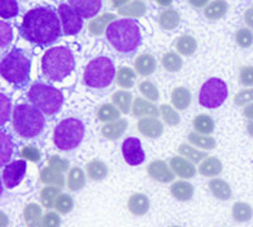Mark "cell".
Returning <instances> with one entry per match:
<instances>
[{
  "label": "cell",
  "instance_id": "obj_1",
  "mask_svg": "<svg viewBox=\"0 0 253 227\" xmlns=\"http://www.w3.org/2000/svg\"><path fill=\"white\" fill-rule=\"evenodd\" d=\"M20 35L38 47L55 44L62 34V24L56 10L49 5L37 6L26 13L19 27Z\"/></svg>",
  "mask_w": 253,
  "mask_h": 227
},
{
  "label": "cell",
  "instance_id": "obj_2",
  "mask_svg": "<svg viewBox=\"0 0 253 227\" xmlns=\"http://www.w3.org/2000/svg\"><path fill=\"white\" fill-rule=\"evenodd\" d=\"M105 35L110 46L124 56H130L137 52L142 43L139 24L130 18H122L112 22L107 27Z\"/></svg>",
  "mask_w": 253,
  "mask_h": 227
},
{
  "label": "cell",
  "instance_id": "obj_3",
  "mask_svg": "<svg viewBox=\"0 0 253 227\" xmlns=\"http://www.w3.org/2000/svg\"><path fill=\"white\" fill-rule=\"evenodd\" d=\"M31 66L29 53L22 48H13L1 58L0 73L6 82L14 85L17 89H23L29 85Z\"/></svg>",
  "mask_w": 253,
  "mask_h": 227
},
{
  "label": "cell",
  "instance_id": "obj_4",
  "mask_svg": "<svg viewBox=\"0 0 253 227\" xmlns=\"http://www.w3.org/2000/svg\"><path fill=\"white\" fill-rule=\"evenodd\" d=\"M41 67L47 78L60 82L75 69V57L67 47H52L47 49L42 57Z\"/></svg>",
  "mask_w": 253,
  "mask_h": 227
},
{
  "label": "cell",
  "instance_id": "obj_5",
  "mask_svg": "<svg viewBox=\"0 0 253 227\" xmlns=\"http://www.w3.org/2000/svg\"><path fill=\"white\" fill-rule=\"evenodd\" d=\"M13 128L24 139H35L46 129L44 114L29 104L15 105L13 109Z\"/></svg>",
  "mask_w": 253,
  "mask_h": 227
},
{
  "label": "cell",
  "instance_id": "obj_6",
  "mask_svg": "<svg viewBox=\"0 0 253 227\" xmlns=\"http://www.w3.org/2000/svg\"><path fill=\"white\" fill-rule=\"evenodd\" d=\"M28 100L47 116L56 115L63 104V94L51 85L37 82L28 91Z\"/></svg>",
  "mask_w": 253,
  "mask_h": 227
},
{
  "label": "cell",
  "instance_id": "obj_7",
  "mask_svg": "<svg viewBox=\"0 0 253 227\" xmlns=\"http://www.w3.org/2000/svg\"><path fill=\"white\" fill-rule=\"evenodd\" d=\"M85 136V125L80 119L69 118L60 121L53 132V143L62 152H72L80 147Z\"/></svg>",
  "mask_w": 253,
  "mask_h": 227
},
{
  "label": "cell",
  "instance_id": "obj_8",
  "mask_svg": "<svg viewBox=\"0 0 253 227\" xmlns=\"http://www.w3.org/2000/svg\"><path fill=\"white\" fill-rule=\"evenodd\" d=\"M115 77V67L108 57H96L87 64L84 72V84L90 89L104 90L110 87Z\"/></svg>",
  "mask_w": 253,
  "mask_h": 227
},
{
  "label": "cell",
  "instance_id": "obj_9",
  "mask_svg": "<svg viewBox=\"0 0 253 227\" xmlns=\"http://www.w3.org/2000/svg\"><path fill=\"white\" fill-rule=\"evenodd\" d=\"M228 86L220 78H209L200 89L199 102L207 109H216L224 104L228 97Z\"/></svg>",
  "mask_w": 253,
  "mask_h": 227
},
{
  "label": "cell",
  "instance_id": "obj_10",
  "mask_svg": "<svg viewBox=\"0 0 253 227\" xmlns=\"http://www.w3.org/2000/svg\"><path fill=\"white\" fill-rule=\"evenodd\" d=\"M58 17L62 24V32L65 35H75L80 33L84 27V19L71 8L70 4H60Z\"/></svg>",
  "mask_w": 253,
  "mask_h": 227
},
{
  "label": "cell",
  "instance_id": "obj_11",
  "mask_svg": "<svg viewBox=\"0 0 253 227\" xmlns=\"http://www.w3.org/2000/svg\"><path fill=\"white\" fill-rule=\"evenodd\" d=\"M27 172V162L24 159L14 161L9 163L8 165L3 168V174H1V182L3 186L8 190L15 188L20 182L23 181L24 175Z\"/></svg>",
  "mask_w": 253,
  "mask_h": 227
},
{
  "label": "cell",
  "instance_id": "obj_12",
  "mask_svg": "<svg viewBox=\"0 0 253 227\" xmlns=\"http://www.w3.org/2000/svg\"><path fill=\"white\" fill-rule=\"evenodd\" d=\"M122 152L124 161L129 165H139L146 159L141 140L138 138H126L122 145Z\"/></svg>",
  "mask_w": 253,
  "mask_h": 227
},
{
  "label": "cell",
  "instance_id": "obj_13",
  "mask_svg": "<svg viewBox=\"0 0 253 227\" xmlns=\"http://www.w3.org/2000/svg\"><path fill=\"white\" fill-rule=\"evenodd\" d=\"M69 4L83 19L94 18L103 8V0H69Z\"/></svg>",
  "mask_w": 253,
  "mask_h": 227
},
{
  "label": "cell",
  "instance_id": "obj_14",
  "mask_svg": "<svg viewBox=\"0 0 253 227\" xmlns=\"http://www.w3.org/2000/svg\"><path fill=\"white\" fill-rule=\"evenodd\" d=\"M148 174L152 177L155 181L161 182V183H167L172 182L175 175L171 172L170 168L167 167V164L164 161H155L148 165Z\"/></svg>",
  "mask_w": 253,
  "mask_h": 227
},
{
  "label": "cell",
  "instance_id": "obj_15",
  "mask_svg": "<svg viewBox=\"0 0 253 227\" xmlns=\"http://www.w3.org/2000/svg\"><path fill=\"white\" fill-rule=\"evenodd\" d=\"M170 167L175 172V174H177L181 178H194V175L196 173L193 163L187 161V159L181 158V157H173L170 161Z\"/></svg>",
  "mask_w": 253,
  "mask_h": 227
},
{
  "label": "cell",
  "instance_id": "obj_16",
  "mask_svg": "<svg viewBox=\"0 0 253 227\" xmlns=\"http://www.w3.org/2000/svg\"><path fill=\"white\" fill-rule=\"evenodd\" d=\"M138 130L143 135L148 138H158L164 132V127L161 121L157 120L156 118H144L138 121Z\"/></svg>",
  "mask_w": 253,
  "mask_h": 227
},
{
  "label": "cell",
  "instance_id": "obj_17",
  "mask_svg": "<svg viewBox=\"0 0 253 227\" xmlns=\"http://www.w3.org/2000/svg\"><path fill=\"white\" fill-rule=\"evenodd\" d=\"M128 210L134 216H144L150 210V199L143 193H135L128 199Z\"/></svg>",
  "mask_w": 253,
  "mask_h": 227
},
{
  "label": "cell",
  "instance_id": "obj_18",
  "mask_svg": "<svg viewBox=\"0 0 253 227\" xmlns=\"http://www.w3.org/2000/svg\"><path fill=\"white\" fill-rule=\"evenodd\" d=\"M24 220L28 227H43V216L38 204L29 203L24 208Z\"/></svg>",
  "mask_w": 253,
  "mask_h": 227
},
{
  "label": "cell",
  "instance_id": "obj_19",
  "mask_svg": "<svg viewBox=\"0 0 253 227\" xmlns=\"http://www.w3.org/2000/svg\"><path fill=\"white\" fill-rule=\"evenodd\" d=\"M171 195H172L177 201H190L194 195V186L185 181L175 182V183L171 186Z\"/></svg>",
  "mask_w": 253,
  "mask_h": 227
},
{
  "label": "cell",
  "instance_id": "obj_20",
  "mask_svg": "<svg viewBox=\"0 0 253 227\" xmlns=\"http://www.w3.org/2000/svg\"><path fill=\"white\" fill-rule=\"evenodd\" d=\"M1 154H0V163H1V167H5L8 165L10 159H12L13 154H14V143H13L12 136L9 135L6 131H1Z\"/></svg>",
  "mask_w": 253,
  "mask_h": 227
},
{
  "label": "cell",
  "instance_id": "obj_21",
  "mask_svg": "<svg viewBox=\"0 0 253 227\" xmlns=\"http://www.w3.org/2000/svg\"><path fill=\"white\" fill-rule=\"evenodd\" d=\"M223 170V164L215 157H208L199 165V173L205 177H214Z\"/></svg>",
  "mask_w": 253,
  "mask_h": 227
},
{
  "label": "cell",
  "instance_id": "obj_22",
  "mask_svg": "<svg viewBox=\"0 0 253 227\" xmlns=\"http://www.w3.org/2000/svg\"><path fill=\"white\" fill-rule=\"evenodd\" d=\"M210 192L213 193L214 197L221 201H228L232 197V190H230L229 184L223 179H211L209 183Z\"/></svg>",
  "mask_w": 253,
  "mask_h": 227
},
{
  "label": "cell",
  "instance_id": "obj_23",
  "mask_svg": "<svg viewBox=\"0 0 253 227\" xmlns=\"http://www.w3.org/2000/svg\"><path fill=\"white\" fill-rule=\"evenodd\" d=\"M171 100H172V104L176 109L185 110L189 107L190 102H191V94L185 87H176L172 90Z\"/></svg>",
  "mask_w": 253,
  "mask_h": 227
},
{
  "label": "cell",
  "instance_id": "obj_24",
  "mask_svg": "<svg viewBox=\"0 0 253 227\" xmlns=\"http://www.w3.org/2000/svg\"><path fill=\"white\" fill-rule=\"evenodd\" d=\"M85 181H86V177H85V173L81 168L74 167L70 169L69 175H67V187L70 190L74 191V192L83 190L84 186H85Z\"/></svg>",
  "mask_w": 253,
  "mask_h": 227
},
{
  "label": "cell",
  "instance_id": "obj_25",
  "mask_svg": "<svg viewBox=\"0 0 253 227\" xmlns=\"http://www.w3.org/2000/svg\"><path fill=\"white\" fill-rule=\"evenodd\" d=\"M126 127H128L126 120H118L115 121V123L104 125L101 128V134L108 139H118L123 135Z\"/></svg>",
  "mask_w": 253,
  "mask_h": 227
},
{
  "label": "cell",
  "instance_id": "obj_26",
  "mask_svg": "<svg viewBox=\"0 0 253 227\" xmlns=\"http://www.w3.org/2000/svg\"><path fill=\"white\" fill-rule=\"evenodd\" d=\"M86 173L92 181H103L108 174V167L105 165L104 162L94 159V161H91L87 164Z\"/></svg>",
  "mask_w": 253,
  "mask_h": 227
},
{
  "label": "cell",
  "instance_id": "obj_27",
  "mask_svg": "<svg viewBox=\"0 0 253 227\" xmlns=\"http://www.w3.org/2000/svg\"><path fill=\"white\" fill-rule=\"evenodd\" d=\"M41 182L44 184H51V186H55V187L58 188H62L63 184H65V179L61 175V173L56 172L51 167H46L41 170Z\"/></svg>",
  "mask_w": 253,
  "mask_h": 227
},
{
  "label": "cell",
  "instance_id": "obj_28",
  "mask_svg": "<svg viewBox=\"0 0 253 227\" xmlns=\"http://www.w3.org/2000/svg\"><path fill=\"white\" fill-rule=\"evenodd\" d=\"M232 216L237 222H247L252 219L253 210L246 202H236L232 208Z\"/></svg>",
  "mask_w": 253,
  "mask_h": 227
},
{
  "label": "cell",
  "instance_id": "obj_29",
  "mask_svg": "<svg viewBox=\"0 0 253 227\" xmlns=\"http://www.w3.org/2000/svg\"><path fill=\"white\" fill-rule=\"evenodd\" d=\"M133 114L135 116H157L158 110L155 105L147 102L143 98L137 97L133 105Z\"/></svg>",
  "mask_w": 253,
  "mask_h": 227
},
{
  "label": "cell",
  "instance_id": "obj_30",
  "mask_svg": "<svg viewBox=\"0 0 253 227\" xmlns=\"http://www.w3.org/2000/svg\"><path fill=\"white\" fill-rule=\"evenodd\" d=\"M58 195H60V188L55 186H47L41 191V203L46 208H53Z\"/></svg>",
  "mask_w": 253,
  "mask_h": 227
},
{
  "label": "cell",
  "instance_id": "obj_31",
  "mask_svg": "<svg viewBox=\"0 0 253 227\" xmlns=\"http://www.w3.org/2000/svg\"><path fill=\"white\" fill-rule=\"evenodd\" d=\"M187 139H189V141L193 144V145H195V147L198 148H202V149L211 150L216 147L215 139L211 138V136L200 135L198 132H190Z\"/></svg>",
  "mask_w": 253,
  "mask_h": 227
},
{
  "label": "cell",
  "instance_id": "obj_32",
  "mask_svg": "<svg viewBox=\"0 0 253 227\" xmlns=\"http://www.w3.org/2000/svg\"><path fill=\"white\" fill-rule=\"evenodd\" d=\"M194 129L196 130V132H200V134H211L214 131V121L213 119L208 115H198L193 121Z\"/></svg>",
  "mask_w": 253,
  "mask_h": 227
},
{
  "label": "cell",
  "instance_id": "obj_33",
  "mask_svg": "<svg viewBox=\"0 0 253 227\" xmlns=\"http://www.w3.org/2000/svg\"><path fill=\"white\" fill-rule=\"evenodd\" d=\"M156 68L155 60H153L151 56L143 55L135 61V69L138 72L139 75L142 76H148L151 73H153Z\"/></svg>",
  "mask_w": 253,
  "mask_h": 227
},
{
  "label": "cell",
  "instance_id": "obj_34",
  "mask_svg": "<svg viewBox=\"0 0 253 227\" xmlns=\"http://www.w3.org/2000/svg\"><path fill=\"white\" fill-rule=\"evenodd\" d=\"M19 13V5L17 0H0V17L1 19H10L17 17Z\"/></svg>",
  "mask_w": 253,
  "mask_h": 227
},
{
  "label": "cell",
  "instance_id": "obj_35",
  "mask_svg": "<svg viewBox=\"0 0 253 227\" xmlns=\"http://www.w3.org/2000/svg\"><path fill=\"white\" fill-rule=\"evenodd\" d=\"M113 102L121 109L123 114H128L130 110V102H132V94L126 91H117L113 95Z\"/></svg>",
  "mask_w": 253,
  "mask_h": 227
},
{
  "label": "cell",
  "instance_id": "obj_36",
  "mask_svg": "<svg viewBox=\"0 0 253 227\" xmlns=\"http://www.w3.org/2000/svg\"><path fill=\"white\" fill-rule=\"evenodd\" d=\"M121 114L117 110V107L112 104H105L99 109L98 111V119L103 123H109V121L118 120Z\"/></svg>",
  "mask_w": 253,
  "mask_h": 227
},
{
  "label": "cell",
  "instance_id": "obj_37",
  "mask_svg": "<svg viewBox=\"0 0 253 227\" xmlns=\"http://www.w3.org/2000/svg\"><path fill=\"white\" fill-rule=\"evenodd\" d=\"M134 73L129 68H121L117 73V82L123 89H132L134 86Z\"/></svg>",
  "mask_w": 253,
  "mask_h": 227
},
{
  "label": "cell",
  "instance_id": "obj_38",
  "mask_svg": "<svg viewBox=\"0 0 253 227\" xmlns=\"http://www.w3.org/2000/svg\"><path fill=\"white\" fill-rule=\"evenodd\" d=\"M55 208L58 213L66 215V213L71 212L72 208H74V199H72V197L70 195L62 193L56 199Z\"/></svg>",
  "mask_w": 253,
  "mask_h": 227
},
{
  "label": "cell",
  "instance_id": "obj_39",
  "mask_svg": "<svg viewBox=\"0 0 253 227\" xmlns=\"http://www.w3.org/2000/svg\"><path fill=\"white\" fill-rule=\"evenodd\" d=\"M180 154L184 157H186L189 161L194 162V163H199L200 161H203L204 158H207V153L199 152V150L194 149L193 147H190L187 144H182L180 145V149H178Z\"/></svg>",
  "mask_w": 253,
  "mask_h": 227
},
{
  "label": "cell",
  "instance_id": "obj_40",
  "mask_svg": "<svg viewBox=\"0 0 253 227\" xmlns=\"http://www.w3.org/2000/svg\"><path fill=\"white\" fill-rule=\"evenodd\" d=\"M13 40V28L12 24L6 23L4 20H1L0 23V44L1 48H6L9 44L12 43Z\"/></svg>",
  "mask_w": 253,
  "mask_h": 227
},
{
  "label": "cell",
  "instance_id": "obj_41",
  "mask_svg": "<svg viewBox=\"0 0 253 227\" xmlns=\"http://www.w3.org/2000/svg\"><path fill=\"white\" fill-rule=\"evenodd\" d=\"M225 9H227V4L224 1H214L210 5H208V8L205 9V14L210 19H216V18L223 17V14L225 13Z\"/></svg>",
  "mask_w": 253,
  "mask_h": 227
},
{
  "label": "cell",
  "instance_id": "obj_42",
  "mask_svg": "<svg viewBox=\"0 0 253 227\" xmlns=\"http://www.w3.org/2000/svg\"><path fill=\"white\" fill-rule=\"evenodd\" d=\"M162 65H164L165 68L170 72H176L181 68V58L178 57L175 53H167L165 55V57L162 58Z\"/></svg>",
  "mask_w": 253,
  "mask_h": 227
},
{
  "label": "cell",
  "instance_id": "obj_43",
  "mask_svg": "<svg viewBox=\"0 0 253 227\" xmlns=\"http://www.w3.org/2000/svg\"><path fill=\"white\" fill-rule=\"evenodd\" d=\"M139 91L151 101H157L158 98H160V92H158L157 87H156L152 82H150V81H144V82H142V84L139 85Z\"/></svg>",
  "mask_w": 253,
  "mask_h": 227
},
{
  "label": "cell",
  "instance_id": "obj_44",
  "mask_svg": "<svg viewBox=\"0 0 253 227\" xmlns=\"http://www.w3.org/2000/svg\"><path fill=\"white\" fill-rule=\"evenodd\" d=\"M162 118L166 121L169 125H176V124L180 123V116H178L177 112L172 109L169 105H162L161 109H160Z\"/></svg>",
  "mask_w": 253,
  "mask_h": 227
},
{
  "label": "cell",
  "instance_id": "obj_45",
  "mask_svg": "<svg viewBox=\"0 0 253 227\" xmlns=\"http://www.w3.org/2000/svg\"><path fill=\"white\" fill-rule=\"evenodd\" d=\"M196 43L191 37H184L178 40L177 49L182 55H191L195 51Z\"/></svg>",
  "mask_w": 253,
  "mask_h": 227
},
{
  "label": "cell",
  "instance_id": "obj_46",
  "mask_svg": "<svg viewBox=\"0 0 253 227\" xmlns=\"http://www.w3.org/2000/svg\"><path fill=\"white\" fill-rule=\"evenodd\" d=\"M69 161L66 159L61 158L60 156H52L48 161V165L52 168V169H55L56 172L58 173H63L66 172L69 169Z\"/></svg>",
  "mask_w": 253,
  "mask_h": 227
},
{
  "label": "cell",
  "instance_id": "obj_47",
  "mask_svg": "<svg viewBox=\"0 0 253 227\" xmlns=\"http://www.w3.org/2000/svg\"><path fill=\"white\" fill-rule=\"evenodd\" d=\"M20 156L26 158L27 161L35 162V163H38L41 161V153L37 148H35L33 145H26V147L22 148L20 150Z\"/></svg>",
  "mask_w": 253,
  "mask_h": 227
},
{
  "label": "cell",
  "instance_id": "obj_48",
  "mask_svg": "<svg viewBox=\"0 0 253 227\" xmlns=\"http://www.w3.org/2000/svg\"><path fill=\"white\" fill-rule=\"evenodd\" d=\"M252 40L253 35L251 33V31H248V29H241L237 33V42H238L241 47H250L252 44Z\"/></svg>",
  "mask_w": 253,
  "mask_h": 227
},
{
  "label": "cell",
  "instance_id": "obj_49",
  "mask_svg": "<svg viewBox=\"0 0 253 227\" xmlns=\"http://www.w3.org/2000/svg\"><path fill=\"white\" fill-rule=\"evenodd\" d=\"M239 81L245 86H253V67H243L239 73Z\"/></svg>",
  "mask_w": 253,
  "mask_h": 227
},
{
  "label": "cell",
  "instance_id": "obj_50",
  "mask_svg": "<svg viewBox=\"0 0 253 227\" xmlns=\"http://www.w3.org/2000/svg\"><path fill=\"white\" fill-rule=\"evenodd\" d=\"M0 98H1V127H4V124L10 118V100L4 94H1Z\"/></svg>",
  "mask_w": 253,
  "mask_h": 227
},
{
  "label": "cell",
  "instance_id": "obj_51",
  "mask_svg": "<svg viewBox=\"0 0 253 227\" xmlns=\"http://www.w3.org/2000/svg\"><path fill=\"white\" fill-rule=\"evenodd\" d=\"M237 105H247L253 101V89L243 90L239 94H237L234 98Z\"/></svg>",
  "mask_w": 253,
  "mask_h": 227
},
{
  "label": "cell",
  "instance_id": "obj_52",
  "mask_svg": "<svg viewBox=\"0 0 253 227\" xmlns=\"http://www.w3.org/2000/svg\"><path fill=\"white\" fill-rule=\"evenodd\" d=\"M61 219L56 212H47L43 216V227H60Z\"/></svg>",
  "mask_w": 253,
  "mask_h": 227
},
{
  "label": "cell",
  "instance_id": "obj_53",
  "mask_svg": "<svg viewBox=\"0 0 253 227\" xmlns=\"http://www.w3.org/2000/svg\"><path fill=\"white\" fill-rule=\"evenodd\" d=\"M243 114H245L246 118L253 119V104H248V106H246L243 110Z\"/></svg>",
  "mask_w": 253,
  "mask_h": 227
},
{
  "label": "cell",
  "instance_id": "obj_54",
  "mask_svg": "<svg viewBox=\"0 0 253 227\" xmlns=\"http://www.w3.org/2000/svg\"><path fill=\"white\" fill-rule=\"evenodd\" d=\"M246 22H247L251 27H253V9H250V10L246 13Z\"/></svg>",
  "mask_w": 253,
  "mask_h": 227
},
{
  "label": "cell",
  "instance_id": "obj_55",
  "mask_svg": "<svg viewBox=\"0 0 253 227\" xmlns=\"http://www.w3.org/2000/svg\"><path fill=\"white\" fill-rule=\"evenodd\" d=\"M190 1H191V3H193L195 6H202L207 3L208 0H190Z\"/></svg>",
  "mask_w": 253,
  "mask_h": 227
},
{
  "label": "cell",
  "instance_id": "obj_56",
  "mask_svg": "<svg viewBox=\"0 0 253 227\" xmlns=\"http://www.w3.org/2000/svg\"><path fill=\"white\" fill-rule=\"evenodd\" d=\"M247 130H248V132H250L251 135L253 136V121H252V123H250V124H248V125H247Z\"/></svg>",
  "mask_w": 253,
  "mask_h": 227
},
{
  "label": "cell",
  "instance_id": "obj_57",
  "mask_svg": "<svg viewBox=\"0 0 253 227\" xmlns=\"http://www.w3.org/2000/svg\"><path fill=\"white\" fill-rule=\"evenodd\" d=\"M172 227H180V226H172Z\"/></svg>",
  "mask_w": 253,
  "mask_h": 227
}]
</instances>
